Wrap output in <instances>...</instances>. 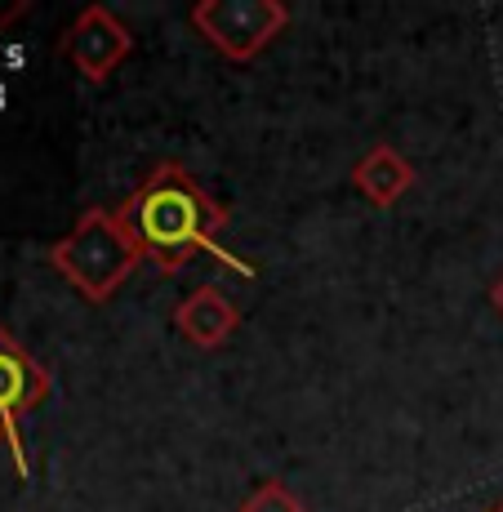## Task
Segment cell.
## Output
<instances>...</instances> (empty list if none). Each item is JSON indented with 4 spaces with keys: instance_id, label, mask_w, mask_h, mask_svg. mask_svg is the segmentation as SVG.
Segmentation results:
<instances>
[{
    "instance_id": "1",
    "label": "cell",
    "mask_w": 503,
    "mask_h": 512,
    "mask_svg": "<svg viewBox=\"0 0 503 512\" xmlns=\"http://www.w3.org/2000/svg\"><path fill=\"white\" fill-rule=\"evenodd\" d=\"M116 219L134 236L138 254H143L156 272H165V277L183 272L196 254H214V259L228 263L241 277L259 272L254 263L236 259L232 250L219 245V232L232 223L228 205L214 201V192H205V183L179 161L152 165V170L138 179L134 192L116 205Z\"/></svg>"
},
{
    "instance_id": "2",
    "label": "cell",
    "mask_w": 503,
    "mask_h": 512,
    "mask_svg": "<svg viewBox=\"0 0 503 512\" xmlns=\"http://www.w3.org/2000/svg\"><path fill=\"white\" fill-rule=\"evenodd\" d=\"M45 259L85 303H107L134 277L143 254H138L134 236L125 232V223L116 219V210L90 205V210L72 223V232H63L49 245Z\"/></svg>"
},
{
    "instance_id": "3",
    "label": "cell",
    "mask_w": 503,
    "mask_h": 512,
    "mask_svg": "<svg viewBox=\"0 0 503 512\" xmlns=\"http://www.w3.org/2000/svg\"><path fill=\"white\" fill-rule=\"evenodd\" d=\"M192 27L228 63H254L285 36L290 9L281 0H201L192 5Z\"/></svg>"
},
{
    "instance_id": "4",
    "label": "cell",
    "mask_w": 503,
    "mask_h": 512,
    "mask_svg": "<svg viewBox=\"0 0 503 512\" xmlns=\"http://www.w3.org/2000/svg\"><path fill=\"white\" fill-rule=\"evenodd\" d=\"M49 388H54L49 370L0 326V446H5L18 477L32 472V464H27V441H23V419L49 397Z\"/></svg>"
},
{
    "instance_id": "5",
    "label": "cell",
    "mask_w": 503,
    "mask_h": 512,
    "mask_svg": "<svg viewBox=\"0 0 503 512\" xmlns=\"http://www.w3.org/2000/svg\"><path fill=\"white\" fill-rule=\"evenodd\" d=\"M58 54L72 63V72L90 85H103L125 58L134 54V32L112 14L107 5H85L72 23L63 27Z\"/></svg>"
},
{
    "instance_id": "6",
    "label": "cell",
    "mask_w": 503,
    "mask_h": 512,
    "mask_svg": "<svg viewBox=\"0 0 503 512\" xmlns=\"http://www.w3.org/2000/svg\"><path fill=\"white\" fill-rule=\"evenodd\" d=\"M174 330L183 334L192 348L214 352L223 343H232V334L241 330V308L219 290V285H196L192 294H183L174 303Z\"/></svg>"
},
{
    "instance_id": "7",
    "label": "cell",
    "mask_w": 503,
    "mask_h": 512,
    "mask_svg": "<svg viewBox=\"0 0 503 512\" xmlns=\"http://www.w3.org/2000/svg\"><path fill=\"white\" fill-rule=\"evenodd\" d=\"M352 187L374 205V210H392L401 196H410V187L419 183V170L410 165L406 152H397L392 143H370L366 152L352 161Z\"/></svg>"
},
{
    "instance_id": "8",
    "label": "cell",
    "mask_w": 503,
    "mask_h": 512,
    "mask_svg": "<svg viewBox=\"0 0 503 512\" xmlns=\"http://www.w3.org/2000/svg\"><path fill=\"white\" fill-rule=\"evenodd\" d=\"M236 512H308V504L285 481H263L259 490H250V499H241Z\"/></svg>"
},
{
    "instance_id": "9",
    "label": "cell",
    "mask_w": 503,
    "mask_h": 512,
    "mask_svg": "<svg viewBox=\"0 0 503 512\" xmlns=\"http://www.w3.org/2000/svg\"><path fill=\"white\" fill-rule=\"evenodd\" d=\"M23 14H27V5H23V0H18V5H9V9H0V32H5V27L14 23V18H23Z\"/></svg>"
},
{
    "instance_id": "10",
    "label": "cell",
    "mask_w": 503,
    "mask_h": 512,
    "mask_svg": "<svg viewBox=\"0 0 503 512\" xmlns=\"http://www.w3.org/2000/svg\"><path fill=\"white\" fill-rule=\"evenodd\" d=\"M490 303H495V308H499V317H503V277H499L495 285H490Z\"/></svg>"
},
{
    "instance_id": "11",
    "label": "cell",
    "mask_w": 503,
    "mask_h": 512,
    "mask_svg": "<svg viewBox=\"0 0 503 512\" xmlns=\"http://www.w3.org/2000/svg\"><path fill=\"white\" fill-rule=\"evenodd\" d=\"M490 512H503V504H495V508H490Z\"/></svg>"
}]
</instances>
